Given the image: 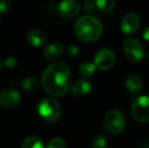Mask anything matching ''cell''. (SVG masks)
<instances>
[{"mask_svg": "<svg viewBox=\"0 0 149 148\" xmlns=\"http://www.w3.org/2000/svg\"><path fill=\"white\" fill-rule=\"evenodd\" d=\"M143 38H144V40H145V41L149 42V26H148V28H146L145 30H144V32H143Z\"/></svg>", "mask_w": 149, "mask_h": 148, "instance_id": "obj_25", "label": "cell"}, {"mask_svg": "<svg viewBox=\"0 0 149 148\" xmlns=\"http://www.w3.org/2000/svg\"><path fill=\"white\" fill-rule=\"evenodd\" d=\"M65 146L66 144H65L64 139L60 138V137H55L49 141L47 148H65Z\"/></svg>", "mask_w": 149, "mask_h": 148, "instance_id": "obj_20", "label": "cell"}, {"mask_svg": "<svg viewBox=\"0 0 149 148\" xmlns=\"http://www.w3.org/2000/svg\"><path fill=\"white\" fill-rule=\"evenodd\" d=\"M96 66L94 65V63H90V62H84L79 66V74L81 76L88 78V77L92 76L95 72Z\"/></svg>", "mask_w": 149, "mask_h": 148, "instance_id": "obj_17", "label": "cell"}, {"mask_svg": "<svg viewBox=\"0 0 149 148\" xmlns=\"http://www.w3.org/2000/svg\"><path fill=\"white\" fill-rule=\"evenodd\" d=\"M80 7L78 0H62L58 6V11L63 18L71 19L79 13Z\"/></svg>", "mask_w": 149, "mask_h": 148, "instance_id": "obj_8", "label": "cell"}, {"mask_svg": "<svg viewBox=\"0 0 149 148\" xmlns=\"http://www.w3.org/2000/svg\"><path fill=\"white\" fill-rule=\"evenodd\" d=\"M48 40V36L43 30L33 28L28 33V41L33 47H42L46 44Z\"/></svg>", "mask_w": 149, "mask_h": 148, "instance_id": "obj_11", "label": "cell"}, {"mask_svg": "<svg viewBox=\"0 0 149 148\" xmlns=\"http://www.w3.org/2000/svg\"><path fill=\"white\" fill-rule=\"evenodd\" d=\"M11 9L10 0H0V13H7Z\"/></svg>", "mask_w": 149, "mask_h": 148, "instance_id": "obj_21", "label": "cell"}, {"mask_svg": "<svg viewBox=\"0 0 149 148\" xmlns=\"http://www.w3.org/2000/svg\"><path fill=\"white\" fill-rule=\"evenodd\" d=\"M37 110L40 117L48 123L57 122L62 114L59 104L53 99H43L38 104Z\"/></svg>", "mask_w": 149, "mask_h": 148, "instance_id": "obj_3", "label": "cell"}, {"mask_svg": "<svg viewBox=\"0 0 149 148\" xmlns=\"http://www.w3.org/2000/svg\"><path fill=\"white\" fill-rule=\"evenodd\" d=\"M41 84L44 90L51 97H59L69 90L70 69L65 62H55L43 72Z\"/></svg>", "mask_w": 149, "mask_h": 148, "instance_id": "obj_1", "label": "cell"}, {"mask_svg": "<svg viewBox=\"0 0 149 148\" xmlns=\"http://www.w3.org/2000/svg\"><path fill=\"white\" fill-rule=\"evenodd\" d=\"M108 144V138L104 135H97L91 141V146L93 148H104Z\"/></svg>", "mask_w": 149, "mask_h": 148, "instance_id": "obj_19", "label": "cell"}, {"mask_svg": "<svg viewBox=\"0 0 149 148\" xmlns=\"http://www.w3.org/2000/svg\"><path fill=\"white\" fill-rule=\"evenodd\" d=\"M92 90V84L86 79H78L71 87V92L73 95H84Z\"/></svg>", "mask_w": 149, "mask_h": 148, "instance_id": "obj_12", "label": "cell"}, {"mask_svg": "<svg viewBox=\"0 0 149 148\" xmlns=\"http://www.w3.org/2000/svg\"><path fill=\"white\" fill-rule=\"evenodd\" d=\"M126 88L131 93H137L142 89V79L137 74H130L126 79Z\"/></svg>", "mask_w": 149, "mask_h": 148, "instance_id": "obj_14", "label": "cell"}, {"mask_svg": "<svg viewBox=\"0 0 149 148\" xmlns=\"http://www.w3.org/2000/svg\"><path fill=\"white\" fill-rule=\"evenodd\" d=\"M74 33L83 42H94L102 34V24L98 18L92 15L80 16L74 24Z\"/></svg>", "mask_w": 149, "mask_h": 148, "instance_id": "obj_2", "label": "cell"}, {"mask_svg": "<svg viewBox=\"0 0 149 148\" xmlns=\"http://www.w3.org/2000/svg\"><path fill=\"white\" fill-rule=\"evenodd\" d=\"M116 58L112 50L104 48L102 49L95 54L94 57V65L100 70H108L115 64Z\"/></svg>", "mask_w": 149, "mask_h": 148, "instance_id": "obj_7", "label": "cell"}, {"mask_svg": "<svg viewBox=\"0 0 149 148\" xmlns=\"http://www.w3.org/2000/svg\"><path fill=\"white\" fill-rule=\"evenodd\" d=\"M2 66V60H1V58H0V67Z\"/></svg>", "mask_w": 149, "mask_h": 148, "instance_id": "obj_26", "label": "cell"}, {"mask_svg": "<svg viewBox=\"0 0 149 148\" xmlns=\"http://www.w3.org/2000/svg\"><path fill=\"white\" fill-rule=\"evenodd\" d=\"M22 87L26 91H35L40 87V81L36 77H28L22 82Z\"/></svg>", "mask_w": 149, "mask_h": 148, "instance_id": "obj_18", "label": "cell"}, {"mask_svg": "<svg viewBox=\"0 0 149 148\" xmlns=\"http://www.w3.org/2000/svg\"><path fill=\"white\" fill-rule=\"evenodd\" d=\"M19 101L20 93L16 89L8 88L0 92V106L4 109H13Z\"/></svg>", "mask_w": 149, "mask_h": 148, "instance_id": "obj_10", "label": "cell"}, {"mask_svg": "<svg viewBox=\"0 0 149 148\" xmlns=\"http://www.w3.org/2000/svg\"><path fill=\"white\" fill-rule=\"evenodd\" d=\"M22 148H44V143L39 137L30 136L22 141Z\"/></svg>", "mask_w": 149, "mask_h": 148, "instance_id": "obj_16", "label": "cell"}, {"mask_svg": "<svg viewBox=\"0 0 149 148\" xmlns=\"http://www.w3.org/2000/svg\"><path fill=\"white\" fill-rule=\"evenodd\" d=\"M148 58H149V52H148Z\"/></svg>", "mask_w": 149, "mask_h": 148, "instance_id": "obj_27", "label": "cell"}, {"mask_svg": "<svg viewBox=\"0 0 149 148\" xmlns=\"http://www.w3.org/2000/svg\"><path fill=\"white\" fill-rule=\"evenodd\" d=\"M67 53L70 57H76L79 54V48L77 46H70L67 49Z\"/></svg>", "mask_w": 149, "mask_h": 148, "instance_id": "obj_24", "label": "cell"}, {"mask_svg": "<svg viewBox=\"0 0 149 148\" xmlns=\"http://www.w3.org/2000/svg\"><path fill=\"white\" fill-rule=\"evenodd\" d=\"M16 64H17V60H16L13 56H9V57H7L5 60H4V65L8 68L15 67Z\"/></svg>", "mask_w": 149, "mask_h": 148, "instance_id": "obj_22", "label": "cell"}, {"mask_svg": "<svg viewBox=\"0 0 149 148\" xmlns=\"http://www.w3.org/2000/svg\"><path fill=\"white\" fill-rule=\"evenodd\" d=\"M63 51H64V47L59 43H53L48 45L47 47L44 49L43 55L47 60H56L62 55Z\"/></svg>", "mask_w": 149, "mask_h": 148, "instance_id": "obj_13", "label": "cell"}, {"mask_svg": "<svg viewBox=\"0 0 149 148\" xmlns=\"http://www.w3.org/2000/svg\"><path fill=\"white\" fill-rule=\"evenodd\" d=\"M83 8H84L85 11L87 12H92L95 9V4H94V1H91V0H85L84 4H83Z\"/></svg>", "mask_w": 149, "mask_h": 148, "instance_id": "obj_23", "label": "cell"}, {"mask_svg": "<svg viewBox=\"0 0 149 148\" xmlns=\"http://www.w3.org/2000/svg\"><path fill=\"white\" fill-rule=\"evenodd\" d=\"M140 16L135 12H128L124 15L121 22V30L123 34L132 35L138 31L140 28Z\"/></svg>", "mask_w": 149, "mask_h": 148, "instance_id": "obj_9", "label": "cell"}, {"mask_svg": "<svg viewBox=\"0 0 149 148\" xmlns=\"http://www.w3.org/2000/svg\"><path fill=\"white\" fill-rule=\"evenodd\" d=\"M123 50L128 59L131 62H133V63L140 62L144 58V55H145L143 46L136 39L126 40L123 45Z\"/></svg>", "mask_w": 149, "mask_h": 148, "instance_id": "obj_6", "label": "cell"}, {"mask_svg": "<svg viewBox=\"0 0 149 148\" xmlns=\"http://www.w3.org/2000/svg\"><path fill=\"white\" fill-rule=\"evenodd\" d=\"M104 127L111 134H120L126 127V119L119 110H112L104 117Z\"/></svg>", "mask_w": 149, "mask_h": 148, "instance_id": "obj_4", "label": "cell"}, {"mask_svg": "<svg viewBox=\"0 0 149 148\" xmlns=\"http://www.w3.org/2000/svg\"><path fill=\"white\" fill-rule=\"evenodd\" d=\"M95 7L102 12H111L116 6L115 0H93Z\"/></svg>", "mask_w": 149, "mask_h": 148, "instance_id": "obj_15", "label": "cell"}, {"mask_svg": "<svg viewBox=\"0 0 149 148\" xmlns=\"http://www.w3.org/2000/svg\"><path fill=\"white\" fill-rule=\"evenodd\" d=\"M131 114L138 123H146L149 121V97L140 95L132 103Z\"/></svg>", "mask_w": 149, "mask_h": 148, "instance_id": "obj_5", "label": "cell"}]
</instances>
